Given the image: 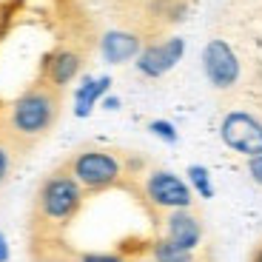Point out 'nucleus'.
<instances>
[{"label":"nucleus","mask_w":262,"mask_h":262,"mask_svg":"<svg viewBox=\"0 0 262 262\" xmlns=\"http://www.w3.org/2000/svg\"><path fill=\"white\" fill-rule=\"evenodd\" d=\"M163 239H168L171 245L177 248H188V251H196L203 248V239H205V223L200 211L196 208H180V211H168V214H160L154 220Z\"/></svg>","instance_id":"nucleus-7"},{"label":"nucleus","mask_w":262,"mask_h":262,"mask_svg":"<svg viewBox=\"0 0 262 262\" xmlns=\"http://www.w3.org/2000/svg\"><path fill=\"white\" fill-rule=\"evenodd\" d=\"M245 171H248L251 183H254L256 188H262V154H256V157H248V160H245Z\"/></svg>","instance_id":"nucleus-16"},{"label":"nucleus","mask_w":262,"mask_h":262,"mask_svg":"<svg viewBox=\"0 0 262 262\" xmlns=\"http://www.w3.org/2000/svg\"><path fill=\"white\" fill-rule=\"evenodd\" d=\"M220 140L245 160L262 154V77H251L248 89H234V100L220 114Z\"/></svg>","instance_id":"nucleus-4"},{"label":"nucleus","mask_w":262,"mask_h":262,"mask_svg":"<svg viewBox=\"0 0 262 262\" xmlns=\"http://www.w3.org/2000/svg\"><path fill=\"white\" fill-rule=\"evenodd\" d=\"M134 194L140 196L143 208L151 214V220H157L160 214H168V211H180V208H194L196 203V194L191 191L188 180H183L180 174L168 168H145L131 188Z\"/></svg>","instance_id":"nucleus-5"},{"label":"nucleus","mask_w":262,"mask_h":262,"mask_svg":"<svg viewBox=\"0 0 262 262\" xmlns=\"http://www.w3.org/2000/svg\"><path fill=\"white\" fill-rule=\"evenodd\" d=\"M248 262H262V243H256V245H254V251H251Z\"/></svg>","instance_id":"nucleus-18"},{"label":"nucleus","mask_w":262,"mask_h":262,"mask_svg":"<svg viewBox=\"0 0 262 262\" xmlns=\"http://www.w3.org/2000/svg\"><path fill=\"white\" fill-rule=\"evenodd\" d=\"M143 52V37L134 32H108L100 40V54H103L105 63H125V60H134Z\"/></svg>","instance_id":"nucleus-11"},{"label":"nucleus","mask_w":262,"mask_h":262,"mask_svg":"<svg viewBox=\"0 0 262 262\" xmlns=\"http://www.w3.org/2000/svg\"><path fill=\"white\" fill-rule=\"evenodd\" d=\"M60 112H63V89H54L46 80H37L6 105L0 131L12 140V145L20 154H26L54 131Z\"/></svg>","instance_id":"nucleus-1"},{"label":"nucleus","mask_w":262,"mask_h":262,"mask_svg":"<svg viewBox=\"0 0 262 262\" xmlns=\"http://www.w3.org/2000/svg\"><path fill=\"white\" fill-rule=\"evenodd\" d=\"M83 69V52H77L74 46H60L43 60V72L40 80H46L54 89H66Z\"/></svg>","instance_id":"nucleus-9"},{"label":"nucleus","mask_w":262,"mask_h":262,"mask_svg":"<svg viewBox=\"0 0 262 262\" xmlns=\"http://www.w3.org/2000/svg\"><path fill=\"white\" fill-rule=\"evenodd\" d=\"M17 157H23V154H20V151L12 145V140L0 131V191L6 188V183L12 180L14 165H17Z\"/></svg>","instance_id":"nucleus-13"},{"label":"nucleus","mask_w":262,"mask_h":262,"mask_svg":"<svg viewBox=\"0 0 262 262\" xmlns=\"http://www.w3.org/2000/svg\"><path fill=\"white\" fill-rule=\"evenodd\" d=\"M185 177H188V185L200 200H211L214 196V183H211V174L205 165H188L185 171Z\"/></svg>","instance_id":"nucleus-14"},{"label":"nucleus","mask_w":262,"mask_h":262,"mask_svg":"<svg viewBox=\"0 0 262 262\" xmlns=\"http://www.w3.org/2000/svg\"><path fill=\"white\" fill-rule=\"evenodd\" d=\"M183 52H185V43L180 37L148 43V46L137 54V72L143 74V77H163V74H168L171 69L180 63Z\"/></svg>","instance_id":"nucleus-8"},{"label":"nucleus","mask_w":262,"mask_h":262,"mask_svg":"<svg viewBox=\"0 0 262 262\" xmlns=\"http://www.w3.org/2000/svg\"><path fill=\"white\" fill-rule=\"evenodd\" d=\"M0 262H9V243L3 231H0Z\"/></svg>","instance_id":"nucleus-17"},{"label":"nucleus","mask_w":262,"mask_h":262,"mask_svg":"<svg viewBox=\"0 0 262 262\" xmlns=\"http://www.w3.org/2000/svg\"><path fill=\"white\" fill-rule=\"evenodd\" d=\"M108 85H112V80H108V77L85 80V83L80 85V89H77V108H74L77 117H89V114H92V108L97 105V100L108 92Z\"/></svg>","instance_id":"nucleus-12"},{"label":"nucleus","mask_w":262,"mask_h":262,"mask_svg":"<svg viewBox=\"0 0 262 262\" xmlns=\"http://www.w3.org/2000/svg\"><path fill=\"white\" fill-rule=\"evenodd\" d=\"M203 72L216 92H234L243 80V63L225 40L214 37L203 49Z\"/></svg>","instance_id":"nucleus-6"},{"label":"nucleus","mask_w":262,"mask_h":262,"mask_svg":"<svg viewBox=\"0 0 262 262\" xmlns=\"http://www.w3.org/2000/svg\"><path fill=\"white\" fill-rule=\"evenodd\" d=\"M63 165L89 196L114 188H131V183L145 171L140 157L108 145H83Z\"/></svg>","instance_id":"nucleus-3"},{"label":"nucleus","mask_w":262,"mask_h":262,"mask_svg":"<svg viewBox=\"0 0 262 262\" xmlns=\"http://www.w3.org/2000/svg\"><path fill=\"white\" fill-rule=\"evenodd\" d=\"M85 194L80 183L66 171V165H57L40 180L37 191H34L32 203V216H29V228H32V239H54V236H66V231L74 225V220L83 211Z\"/></svg>","instance_id":"nucleus-2"},{"label":"nucleus","mask_w":262,"mask_h":262,"mask_svg":"<svg viewBox=\"0 0 262 262\" xmlns=\"http://www.w3.org/2000/svg\"><path fill=\"white\" fill-rule=\"evenodd\" d=\"M103 105H105V108H117L120 100H117V97H105V103H103Z\"/></svg>","instance_id":"nucleus-19"},{"label":"nucleus","mask_w":262,"mask_h":262,"mask_svg":"<svg viewBox=\"0 0 262 262\" xmlns=\"http://www.w3.org/2000/svg\"><path fill=\"white\" fill-rule=\"evenodd\" d=\"M134 262H211V254L205 248H196V251L177 248L163 236H154V239L143 243L140 256Z\"/></svg>","instance_id":"nucleus-10"},{"label":"nucleus","mask_w":262,"mask_h":262,"mask_svg":"<svg viewBox=\"0 0 262 262\" xmlns=\"http://www.w3.org/2000/svg\"><path fill=\"white\" fill-rule=\"evenodd\" d=\"M148 131L154 134V137H160V140H165V143H177L180 140V134H177V128L168 123V120H151L148 123Z\"/></svg>","instance_id":"nucleus-15"}]
</instances>
